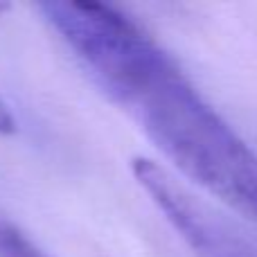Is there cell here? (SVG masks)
Returning <instances> with one entry per match:
<instances>
[{
	"label": "cell",
	"mask_w": 257,
	"mask_h": 257,
	"mask_svg": "<svg viewBox=\"0 0 257 257\" xmlns=\"http://www.w3.org/2000/svg\"><path fill=\"white\" fill-rule=\"evenodd\" d=\"M16 131V120H14L9 106L5 104V99L0 97V136H12Z\"/></svg>",
	"instance_id": "cell-4"
},
{
	"label": "cell",
	"mask_w": 257,
	"mask_h": 257,
	"mask_svg": "<svg viewBox=\"0 0 257 257\" xmlns=\"http://www.w3.org/2000/svg\"><path fill=\"white\" fill-rule=\"evenodd\" d=\"M0 257H50L16 223L0 212Z\"/></svg>",
	"instance_id": "cell-3"
},
{
	"label": "cell",
	"mask_w": 257,
	"mask_h": 257,
	"mask_svg": "<svg viewBox=\"0 0 257 257\" xmlns=\"http://www.w3.org/2000/svg\"><path fill=\"white\" fill-rule=\"evenodd\" d=\"M36 9L95 86L183 176L257 223V154L149 32L104 3H41Z\"/></svg>",
	"instance_id": "cell-1"
},
{
	"label": "cell",
	"mask_w": 257,
	"mask_h": 257,
	"mask_svg": "<svg viewBox=\"0 0 257 257\" xmlns=\"http://www.w3.org/2000/svg\"><path fill=\"white\" fill-rule=\"evenodd\" d=\"M131 174L199 257H257V248L246 237L210 212L158 163L138 156L131 160Z\"/></svg>",
	"instance_id": "cell-2"
}]
</instances>
